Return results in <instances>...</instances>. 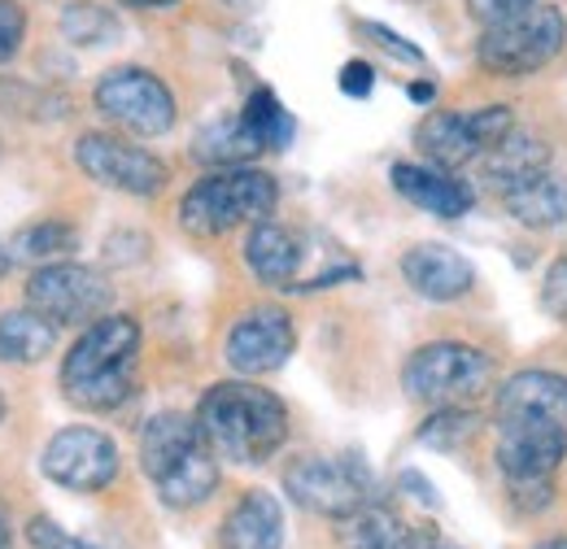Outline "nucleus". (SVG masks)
I'll return each instance as SVG.
<instances>
[{
	"label": "nucleus",
	"mask_w": 567,
	"mask_h": 549,
	"mask_svg": "<svg viewBox=\"0 0 567 549\" xmlns=\"http://www.w3.org/2000/svg\"><path fill=\"white\" fill-rule=\"evenodd\" d=\"M197 427L218 458L258 467L271 454H280L288 441V411L271 389H258L249 380H223L206 389L197 406Z\"/></svg>",
	"instance_id": "1"
},
{
	"label": "nucleus",
	"mask_w": 567,
	"mask_h": 549,
	"mask_svg": "<svg viewBox=\"0 0 567 549\" xmlns=\"http://www.w3.org/2000/svg\"><path fill=\"white\" fill-rule=\"evenodd\" d=\"M141 323L132 314H101L62 358V393L79 411H118L136 393Z\"/></svg>",
	"instance_id": "2"
},
{
	"label": "nucleus",
	"mask_w": 567,
	"mask_h": 549,
	"mask_svg": "<svg viewBox=\"0 0 567 549\" xmlns=\"http://www.w3.org/2000/svg\"><path fill=\"white\" fill-rule=\"evenodd\" d=\"M141 467L171 510H193L218 488V454L206 445L197 418L162 411L141 432Z\"/></svg>",
	"instance_id": "3"
},
{
	"label": "nucleus",
	"mask_w": 567,
	"mask_h": 549,
	"mask_svg": "<svg viewBox=\"0 0 567 549\" xmlns=\"http://www.w3.org/2000/svg\"><path fill=\"white\" fill-rule=\"evenodd\" d=\"M280 201V184L267 170L254 166H223L206 179H197L184 201H179V222L193 236H223L240 222H262Z\"/></svg>",
	"instance_id": "4"
},
{
	"label": "nucleus",
	"mask_w": 567,
	"mask_h": 549,
	"mask_svg": "<svg viewBox=\"0 0 567 549\" xmlns=\"http://www.w3.org/2000/svg\"><path fill=\"white\" fill-rule=\"evenodd\" d=\"M567 44V18L559 4H533L497 27H485L476 58L497 79H524L546 70Z\"/></svg>",
	"instance_id": "5"
},
{
	"label": "nucleus",
	"mask_w": 567,
	"mask_h": 549,
	"mask_svg": "<svg viewBox=\"0 0 567 549\" xmlns=\"http://www.w3.org/2000/svg\"><path fill=\"white\" fill-rule=\"evenodd\" d=\"M494 375V362L463 341L420 344L402 366V389L411 402L424 406H463L472 402Z\"/></svg>",
	"instance_id": "6"
},
{
	"label": "nucleus",
	"mask_w": 567,
	"mask_h": 549,
	"mask_svg": "<svg viewBox=\"0 0 567 549\" xmlns=\"http://www.w3.org/2000/svg\"><path fill=\"white\" fill-rule=\"evenodd\" d=\"M284 493L310 515L350 519L362 506H371L375 484H371V472L358 454H341V458L306 454V458H292L284 467Z\"/></svg>",
	"instance_id": "7"
},
{
	"label": "nucleus",
	"mask_w": 567,
	"mask_h": 549,
	"mask_svg": "<svg viewBox=\"0 0 567 549\" xmlns=\"http://www.w3.org/2000/svg\"><path fill=\"white\" fill-rule=\"evenodd\" d=\"M92 101H96V110L114 127H123L132 136L153 139V136H166L175 127V96H171V87L144 66L105 70L96 79Z\"/></svg>",
	"instance_id": "8"
},
{
	"label": "nucleus",
	"mask_w": 567,
	"mask_h": 549,
	"mask_svg": "<svg viewBox=\"0 0 567 549\" xmlns=\"http://www.w3.org/2000/svg\"><path fill=\"white\" fill-rule=\"evenodd\" d=\"M515 132V114L511 105H485L472 114H454V110H436L427 114L415 132V144L432 166L441 170H458L476 157H485L497 139H506Z\"/></svg>",
	"instance_id": "9"
},
{
	"label": "nucleus",
	"mask_w": 567,
	"mask_h": 549,
	"mask_svg": "<svg viewBox=\"0 0 567 549\" xmlns=\"http://www.w3.org/2000/svg\"><path fill=\"white\" fill-rule=\"evenodd\" d=\"M27 305L53 319L58 328H87L110 310L105 274L79 262H49L27 279Z\"/></svg>",
	"instance_id": "10"
},
{
	"label": "nucleus",
	"mask_w": 567,
	"mask_h": 549,
	"mask_svg": "<svg viewBox=\"0 0 567 549\" xmlns=\"http://www.w3.org/2000/svg\"><path fill=\"white\" fill-rule=\"evenodd\" d=\"M74 166L87 179H96L101 188H114L127 197H157L171 179V170L157 153L118 136H105V132H87L74 139Z\"/></svg>",
	"instance_id": "11"
},
{
	"label": "nucleus",
	"mask_w": 567,
	"mask_h": 549,
	"mask_svg": "<svg viewBox=\"0 0 567 549\" xmlns=\"http://www.w3.org/2000/svg\"><path fill=\"white\" fill-rule=\"evenodd\" d=\"M118 445L96 432V427H62L44 454H40V472L58 488H71V493H101L118 480Z\"/></svg>",
	"instance_id": "12"
},
{
	"label": "nucleus",
	"mask_w": 567,
	"mask_h": 549,
	"mask_svg": "<svg viewBox=\"0 0 567 549\" xmlns=\"http://www.w3.org/2000/svg\"><path fill=\"white\" fill-rule=\"evenodd\" d=\"M567 458V423L555 418H497V467L506 484L550 480Z\"/></svg>",
	"instance_id": "13"
},
{
	"label": "nucleus",
	"mask_w": 567,
	"mask_h": 549,
	"mask_svg": "<svg viewBox=\"0 0 567 549\" xmlns=\"http://www.w3.org/2000/svg\"><path fill=\"white\" fill-rule=\"evenodd\" d=\"M297 349V328L292 319L284 314L280 305H258L249 314H240L227 332V344H223V358L236 375H271L280 371L284 362L292 358Z\"/></svg>",
	"instance_id": "14"
},
{
	"label": "nucleus",
	"mask_w": 567,
	"mask_h": 549,
	"mask_svg": "<svg viewBox=\"0 0 567 549\" xmlns=\"http://www.w3.org/2000/svg\"><path fill=\"white\" fill-rule=\"evenodd\" d=\"M245 267L267 288L301 292L306 288V240H301V231L271 222V218L254 222V231L245 240Z\"/></svg>",
	"instance_id": "15"
},
{
	"label": "nucleus",
	"mask_w": 567,
	"mask_h": 549,
	"mask_svg": "<svg viewBox=\"0 0 567 549\" xmlns=\"http://www.w3.org/2000/svg\"><path fill=\"white\" fill-rule=\"evenodd\" d=\"M402 274L427 301H458L476 283V267L450 245H415V249H406L402 253Z\"/></svg>",
	"instance_id": "16"
},
{
	"label": "nucleus",
	"mask_w": 567,
	"mask_h": 549,
	"mask_svg": "<svg viewBox=\"0 0 567 549\" xmlns=\"http://www.w3.org/2000/svg\"><path fill=\"white\" fill-rule=\"evenodd\" d=\"M389 179H393V188L411 201V206H420L424 214L432 218H463L472 201H476V193L463 184V179H454L450 170H441V166H420V162H398L393 170H389Z\"/></svg>",
	"instance_id": "17"
},
{
	"label": "nucleus",
	"mask_w": 567,
	"mask_h": 549,
	"mask_svg": "<svg viewBox=\"0 0 567 549\" xmlns=\"http://www.w3.org/2000/svg\"><path fill=\"white\" fill-rule=\"evenodd\" d=\"M223 549H284V510L276 493L249 488L223 519L218 532Z\"/></svg>",
	"instance_id": "18"
},
{
	"label": "nucleus",
	"mask_w": 567,
	"mask_h": 549,
	"mask_svg": "<svg viewBox=\"0 0 567 549\" xmlns=\"http://www.w3.org/2000/svg\"><path fill=\"white\" fill-rule=\"evenodd\" d=\"M497 418H555L567 423V375L519 371L497 389Z\"/></svg>",
	"instance_id": "19"
},
{
	"label": "nucleus",
	"mask_w": 567,
	"mask_h": 549,
	"mask_svg": "<svg viewBox=\"0 0 567 549\" xmlns=\"http://www.w3.org/2000/svg\"><path fill=\"white\" fill-rule=\"evenodd\" d=\"M502 206L515 222L533 227V231H550L567 222V179L555 170H537L528 179H519L515 188L502 193Z\"/></svg>",
	"instance_id": "20"
},
{
	"label": "nucleus",
	"mask_w": 567,
	"mask_h": 549,
	"mask_svg": "<svg viewBox=\"0 0 567 549\" xmlns=\"http://www.w3.org/2000/svg\"><path fill=\"white\" fill-rule=\"evenodd\" d=\"M58 344V323L44 319L40 310H4L0 314V362L9 366H35L53 353Z\"/></svg>",
	"instance_id": "21"
},
{
	"label": "nucleus",
	"mask_w": 567,
	"mask_h": 549,
	"mask_svg": "<svg viewBox=\"0 0 567 549\" xmlns=\"http://www.w3.org/2000/svg\"><path fill=\"white\" fill-rule=\"evenodd\" d=\"M537 170H550V144L542 136L511 132V136L497 139L494 148L485 153V179H489V188H497V193L515 188L519 179H528Z\"/></svg>",
	"instance_id": "22"
},
{
	"label": "nucleus",
	"mask_w": 567,
	"mask_h": 549,
	"mask_svg": "<svg viewBox=\"0 0 567 549\" xmlns=\"http://www.w3.org/2000/svg\"><path fill=\"white\" fill-rule=\"evenodd\" d=\"M258 153H262V144H258V136L249 132V123L240 114L214 118L210 127H202L197 139H193V157L206 162V166H218V170L223 166H249Z\"/></svg>",
	"instance_id": "23"
},
{
	"label": "nucleus",
	"mask_w": 567,
	"mask_h": 549,
	"mask_svg": "<svg viewBox=\"0 0 567 549\" xmlns=\"http://www.w3.org/2000/svg\"><path fill=\"white\" fill-rule=\"evenodd\" d=\"M74 249H79V231L71 222H58V218H44V222H31L13 236V249L9 258L18 262H35V267H49V262H66Z\"/></svg>",
	"instance_id": "24"
},
{
	"label": "nucleus",
	"mask_w": 567,
	"mask_h": 549,
	"mask_svg": "<svg viewBox=\"0 0 567 549\" xmlns=\"http://www.w3.org/2000/svg\"><path fill=\"white\" fill-rule=\"evenodd\" d=\"M346 528H341V541L346 549H398L402 546V537H406V528L411 524H402L389 506H362L358 515L350 519H341Z\"/></svg>",
	"instance_id": "25"
},
{
	"label": "nucleus",
	"mask_w": 567,
	"mask_h": 549,
	"mask_svg": "<svg viewBox=\"0 0 567 549\" xmlns=\"http://www.w3.org/2000/svg\"><path fill=\"white\" fill-rule=\"evenodd\" d=\"M240 118L249 123V132L258 136L262 148H288L292 136H297V123H292V114L280 105V96L271 92V87H258V92H249V101H245V110H240Z\"/></svg>",
	"instance_id": "26"
},
{
	"label": "nucleus",
	"mask_w": 567,
	"mask_h": 549,
	"mask_svg": "<svg viewBox=\"0 0 567 549\" xmlns=\"http://www.w3.org/2000/svg\"><path fill=\"white\" fill-rule=\"evenodd\" d=\"M62 35L79 44V49H96V44H110L118 35V13L96 4V0H71L62 9Z\"/></svg>",
	"instance_id": "27"
},
{
	"label": "nucleus",
	"mask_w": 567,
	"mask_h": 549,
	"mask_svg": "<svg viewBox=\"0 0 567 549\" xmlns=\"http://www.w3.org/2000/svg\"><path fill=\"white\" fill-rule=\"evenodd\" d=\"M476 414L463 411V406H436V414L420 427V441L424 445H436V449H458L463 441L476 436Z\"/></svg>",
	"instance_id": "28"
},
{
	"label": "nucleus",
	"mask_w": 567,
	"mask_h": 549,
	"mask_svg": "<svg viewBox=\"0 0 567 549\" xmlns=\"http://www.w3.org/2000/svg\"><path fill=\"white\" fill-rule=\"evenodd\" d=\"M27 541L31 549H101L92 546V541H83V537H71L58 519H49V515H35L31 524H27Z\"/></svg>",
	"instance_id": "29"
},
{
	"label": "nucleus",
	"mask_w": 567,
	"mask_h": 549,
	"mask_svg": "<svg viewBox=\"0 0 567 549\" xmlns=\"http://www.w3.org/2000/svg\"><path fill=\"white\" fill-rule=\"evenodd\" d=\"M27 40V9L18 0H0V62H9Z\"/></svg>",
	"instance_id": "30"
},
{
	"label": "nucleus",
	"mask_w": 567,
	"mask_h": 549,
	"mask_svg": "<svg viewBox=\"0 0 567 549\" xmlns=\"http://www.w3.org/2000/svg\"><path fill=\"white\" fill-rule=\"evenodd\" d=\"M358 31H362V35H371V44H380V49H384V53H393L398 62H411V66H424V53H420V49H415L411 40H402L398 31H389L384 22H362Z\"/></svg>",
	"instance_id": "31"
},
{
	"label": "nucleus",
	"mask_w": 567,
	"mask_h": 549,
	"mask_svg": "<svg viewBox=\"0 0 567 549\" xmlns=\"http://www.w3.org/2000/svg\"><path fill=\"white\" fill-rule=\"evenodd\" d=\"M537 0H467V13L481 22V27H497V22H506V18H515V13H524V9H533Z\"/></svg>",
	"instance_id": "32"
},
{
	"label": "nucleus",
	"mask_w": 567,
	"mask_h": 549,
	"mask_svg": "<svg viewBox=\"0 0 567 549\" xmlns=\"http://www.w3.org/2000/svg\"><path fill=\"white\" fill-rule=\"evenodd\" d=\"M542 305L550 310V319L567 323V258H559L550 274H546V288H542Z\"/></svg>",
	"instance_id": "33"
},
{
	"label": "nucleus",
	"mask_w": 567,
	"mask_h": 549,
	"mask_svg": "<svg viewBox=\"0 0 567 549\" xmlns=\"http://www.w3.org/2000/svg\"><path fill=\"white\" fill-rule=\"evenodd\" d=\"M337 83H341V92H346V96L362 101V96H371V92H375V70L354 58V62H346V66H341Z\"/></svg>",
	"instance_id": "34"
},
{
	"label": "nucleus",
	"mask_w": 567,
	"mask_h": 549,
	"mask_svg": "<svg viewBox=\"0 0 567 549\" xmlns=\"http://www.w3.org/2000/svg\"><path fill=\"white\" fill-rule=\"evenodd\" d=\"M398 549H458V546L445 541V537L432 532V528H406V537H402V546Z\"/></svg>",
	"instance_id": "35"
},
{
	"label": "nucleus",
	"mask_w": 567,
	"mask_h": 549,
	"mask_svg": "<svg viewBox=\"0 0 567 549\" xmlns=\"http://www.w3.org/2000/svg\"><path fill=\"white\" fill-rule=\"evenodd\" d=\"M402 488H415V497H420L424 506H436V493H432V484H427L420 472H402Z\"/></svg>",
	"instance_id": "36"
},
{
	"label": "nucleus",
	"mask_w": 567,
	"mask_h": 549,
	"mask_svg": "<svg viewBox=\"0 0 567 549\" xmlns=\"http://www.w3.org/2000/svg\"><path fill=\"white\" fill-rule=\"evenodd\" d=\"M436 96V87L432 83H411V101H420V105H427Z\"/></svg>",
	"instance_id": "37"
},
{
	"label": "nucleus",
	"mask_w": 567,
	"mask_h": 549,
	"mask_svg": "<svg viewBox=\"0 0 567 549\" xmlns=\"http://www.w3.org/2000/svg\"><path fill=\"white\" fill-rule=\"evenodd\" d=\"M127 4H136V9H166V4H175V0H127Z\"/></svg>",
	"instance_id": "38"
},
{
	"label": "nucleus",
	"mask_w": 567,
	"mask_h": 549,
	"mask_svg": "<svg viewBox=\"0 0 567 549\" xmlns=\"http://www.w3.org/2000/svg\"><path fill=\"white\" fill-rule=\"evenodd\" d=\"M0 549H13V537H9V528H4V519H0Z\"/></svg>",
	"instance_id": "39"
},
{
	"label": "nucleus",
	"mask_w": 567,
	"mask_h": 549,
	"mask_svg": "<svg viewBox=\"0 0 567 549\" xmlns=\"http://www.w3.org/2000/svg\"><path fill=\"white\" fill-rule=\"evenodd\" d=\"M533 549H567V541H546V546H533Z\"/></svg>",
	"instance_id": "40"
},
{
	"label": "nucleus",
	"mask_w": 567,
	"mask_h": 549,
	"mask_svg": "<svg viewBox=\"0 0 567 549\" xmlns=\"http://www.w3.org/2000/svg\"><path fill=\"white\" fill-rule=\"evenodd\" d=\"M4 267H9V253H4V249H0V274H4Z\"/></svg>",
	"instance_id": "41"
},
{
	"label": "nucleus",
	"mask_w": 567,
	"mask_h": 549,
	"mask_svg": "<svg viewBox=\"0 0 567 549\" xmlns=\"http://www.w3.org/2000/svg\"><path fill=\"white\" fill-rule=\"evenodd\" d=\"M4 411H9V406H4V393H0V418H4Z\"/></svg>",
	"instance_id": "42"
}]
</instances>
